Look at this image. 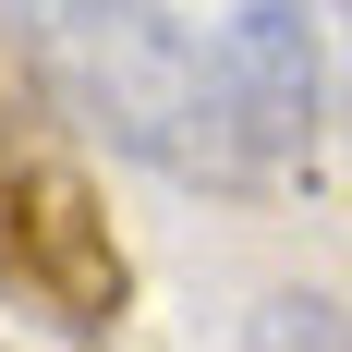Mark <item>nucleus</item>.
<instances>
[{"instance_id":"nucleus-1","label":"nucleus","mask_w":352,"mask_h":352,"mask_svg":"<svg viewBox=\"0 0 352 352\" xmlns=\"http://www.w3.org/2000/svg\"><path fill=\"white\" fill-rule=\"evenodd\" d=\"M61 109L182 195H292L328 146L316 0H61L12 12Z\"/></svg>"},{"instance_id":"nucleus-2","label":"nucleus","mask_w":352,"mask_h":352,"mask_svg":"<svg viewBox=\"0 0 352 352\" xmlns=\"http://www.w3.org/2000/svg\"><path fill=\"white\" fill-rule=\"evenodd\" d=\"M73 134L85 122L61 109L36 36L0 12V304H25L61 340H109V328L134 316V255L109 231Z\"/></svg>"},{"instance_id":"nucleus-3","label":"nucleus","mask_w":352,"mask_h":352,"mask_svg":"<svg viewBox=\"0 0 352 352\" xmlns=\"http://www.w3.org/2000/svg\"><path fill=\"white\" fill-rule=\"evenodd\" d=\"M231 340L280 352V340H316V352H352V304H328V292H280V304H255Z\"/></svg>"},{"instance_id":"nucleus-4","label":"nucleus","mask_w":352,"mask_h":352,"mask_svg":"<svg viewBox=\"0 0 352 352\" xmlns=\"http://www.w3.org/2000/svg\"><path fill=\"white\" fill-rule=\"evenodd\" d=\"M0 12H61V0H0Z\"/></svg>"}]
</instances>
